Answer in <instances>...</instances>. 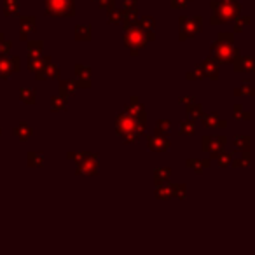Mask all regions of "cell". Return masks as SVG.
I'll return each instance as SVG.
<instances>
[{"instance_id": "obj_4", "label": "cell", "mask_w": 255, "mask_h": 255, "mask_svg": "<svg viewBox=\"0 0 255 255\" xmlns=\"http://www.w3.org/2000/svg\"><path fill=\"white\" fill-rule=\"evenodd\" d=\"M123 42L126 46V49L129 51L131 56H138L140 51L149 44V37L147 32L142 30L136 23L124 26V35H123Z\"/></svg>"}, {"instance_id": "obj_29", "label": "cell", "mask_w": 255, "mask_h": 255, "mask_svg": "<svg viewBox=\"0 0 255 255\" xmlns=\"http://www.w3.org/2000/svg\"><path fill=\"white\" fill-rule=\"evenodd\" d=\"M44 77L46 79H60V67H58L51 58H48V61H46Z\"/></svg>"}, {"instance_id": "obj_37", "label": "cell", "mask_w": 255, "mask_h": 255, "mask_svg": "<svg viewBox=\"0 0 255 255\" xmlns=\"http://www.w3.org/2000/svg\"><path fill=\"white\" fill-rule=\"evenodd\" d=\"M234 95L236 96H255V88L254 86H250V82L248 80H243V84L239 86V88L234 89Z\"/></svg>"}, {"instance_id": "obj_46", "label": "cell", "mask_w": 255, "mask_h": 255, "mask_svg": "<svg viewBox=\"0 0 255 255\" xmlns=\"http://www.w3.org/2000/svg\"><path fill=\"white\" fill-rule=\"evenodd\" d=\"M2 40H4V35H2V33H0V42H2Z\"/></svg>"}, {"instance_id": "obj_38", "label": "cell", "mask_w": 255, "mask_h": 255, "mask_svg": "<svg viewBox=\"0 0 255 255\" xmlns=\"http://www.w3.org/2000/svg\"><path fill=\"white\" fill-rule=\"evenodd\" d=\"M172 185V192L175 200H183L187 196V185L185 183H170Z\"/></svg>"}, {"instance_id": "obj_12", "label": "cell", "mask_w": 255, "mask_h": 255, "mask_svg": "<svg viewBox=\"0 0 255 255\" xmlns=\"http://www.w3.org/2000/svg\"><path fill=\"white\" fill-rule=\"evenodd\" d=\"M147 149L151 152H168L172 149V140L168 138V136H161V135H149Z\"/></svg>"}, {"instance_id": "obj_22", "label": "cell", "mask_w": 255, "mask_h": 255, "mask_svg": "<svg viewBox=\"0 0 255 255\" xmlns=\"http://www.w3.org/2000/svg\"><path fill=\"white\" fill-rule=\"evenodd\" d=\"M232 144H234V149L238 152H250L252 136H248V135H236L234 138H232Z\"/></svg>"}, {"instance_id": "obj_36", "label": "cell", "mask_w": 255, "mask_h": 255, "mask_svg": "<svg viewBox=\"0 0 255 255\" xmlns=\"http://www.w3.org/2000/svg\"><path fill=\"white\" fill-rule=\"evenodd\" d=\"M232 117H234L236 121H250L252 114L248 110H245L239 103H236L234 108H232Z\"/></svg>"}, {"instance_id": "obj_40", "label": "cell", "mask_w": 255, "mask_h": 255, "mask_svg": "<svg viewBox=\"0 0 255 255\" xmlns=\"http://www.w3.org/2000/svg\"><path fill=\"white\" fill-rule=\"evenodd\" d=\"M123 20H124V12H123V9H112L110 12H108V25H121L123 23Z\"/></svg>"}, {"instance_id": "obj_33", "label": "cell", "mask_w": 255, "mask_h": 255, "mask_svg": "<svg viewBox=\"0 0 255 255\" xmlns=\"http://www.w3.org/2000/svg\"><path fill=\"white\" fill-rule=\"evenodd\" d=\"M232 157H234V152H226V151H222V152H220V154L215 157L217 166H219V168H229V166H231V163H232Z\"/></svg>"}, {"instance_id": "obj_18", "label": "cell", "mask_w": 255, "mask_h": 255, "mask_svg": "<svg viewBox=\"0 0 255 255\" xmlns=\"http://www.w3.org/2000/svg\"><path fill=\"white\" fill-rule=\"evenodd\" d=\"M74 37H76V40H80V42H88V40L93 39V26L91 25H76Z\"/></svg>"}, {"instance_id": "obj_9", "label": "cell", "mask_w": 255, "mask_h": 255, "mask_svg": "<svg viewBox=\"0 0 255 255\" xmlns=\"http://www.w3.org/2000/svg\"><path fill=\"white\" fill-rule=\"evenodd\" d=\"M124 112H128L131 117H135L138 123L147 124V112H145L144 103L140 102L138 96H131V98H129V102L124 105Z\"/></svg>"}, {"instance_id": "obj_47", "label": "cell", "mask_w": 255, "mask_h": 255, "mask_svg": "<svg viewBox=\"0 0 255 255\" xmlns=\"http://www.w3.org/2000/svg\"><path fill=\"white\" fill-rule=\"evenodd\" d=\"M93 2H98V0H93Z\"/></svg>"}, {"instance_id": "obj_17", "label": "cell", "mask_w": 255, "mask_h": 255, "mask_svg": "<svg viewBox=\"0 0 255 255\" xmlns=\"http://www.w3.org/2000/svg\"><path fill=\"white\" fill-rule=\"evenodd\" d=\"M203 126L204 128H226L228 123L224 119H220V116L217 112H210V114H203Z\"/></svg>"}, {"instance_id": "obj_45", "label": "cell", "mask_w": 255, "mask_h": 255, "mask_svg": "<svg viewBox=\"0 0 255 255\" xmlns=\"http://www.w3.org/2000/svg\"><path fill=\"white\" fill-rule=\"evenodd\" d=\"M192 102H196V98L192 95H183L178 98V103H182V105H189V103H192Z\"/></svg>"}, {"instance_id": "obj_34", "label": "cell", "mask_w": 255, "mask_h": 255, "mask_svg": "<svg viewBox=\"0 0 255 255\" xmlns=\"http://www.w3.org/2000/svg\"><path fill=\"white\" fill-rule=\"evenodd\" d=\"M170 129H172V123H170L168 119H159L157 123H155L154 135L168 136V135H170Z\"/></svg>"}, {"instance_id": "obj_10", "label": "cell", "mask_w": 255, "mask_h": 255, "mask_svg": "<svg viewBox=\"0 0 255 255\" xmlns=\"http://www.w3.org/2000/svg\"><path fill=\"white\" fill-rule=\"evenodd\" d=\"M74 74H76V84L79 89H88L91 88V76L93 68L89 65L77 63L74 65Z\"/></svg>"}, {"instance_id": "obj_41", "label": "cell", "mask_w": 255, "mask_h": 255, "mask_svg": "<svg viewBox=\"0 0 255 255\" xmlns=\"http://www.w3.org/2000/svg\"><path fill=\"white\" fill-rule=\"evenodd\" d=\"M185 79L187 80H201V79H206V77H204V72H203V68H201V65H196L194 70L185 74Z\"/></svg>"}, {"instance_id": "obj_28", "label": "cell", "mask_w": 255, "mask_h": 255, "mask_svg": "<svg viewBox=\"0 0 255 255\" xmlns=\"http://www.w3.org/2000/svg\"><path fill=\"white\" fill-rule=\"evenodd\" d=\"M154 196L157 200H163V201H170L173 198V192H172V185H168V183H163V185H155V191Z\"/></svg>"}, {"instance_id": "obj_25", "label": "cell", "mask_w": 255, "mask_h": 255, "mask_svg": "<svg viewBox=\"0 0 255 255\" xmlns=\"http://www.w3.org/2000/svg\"><path fill=\"white\" fill-rule=\"evenodd\" d=\"M232 168L239 170V168H250L252 166V157H250V152H239L238 157H232V163H231Z\"/></svg>"}, {"instance_id": "obj_23", "label": "cell", "mask_w": 255, "mask_h": 255, "mask_svg": "<svg viewBox=\"0 0 255 255\" xmlns=\"http://www.w3.org/2000/svg\"><path fill=\"white\" fill-rule=\"evenodd\" d=\"M77 84H76V80H68V79H61L60 80V95L61 96H65V98H70V96H74L76 95V91H77Z\"/></svg>"}, {"instance_id": "obj_31", "label": "cell", "mask_w": 255, "mask_h": 255, "mask_svg": "<svg viewBox=\"0 0 255 255\" xmlns=\"http://www.w3.org/2000/svg\"><path fill=\"white\" fill-rule=\"evenodd\" d=\"M32 128L28 126L26 123H20L16 128H14V135H16V138L20 140H28L30 136H32Z\"/></svg>"}, {"instance_id": "obj_30", "label": "cell", "mask_w": 255, "mask_h": 255, "mask_svg": "<svg viewBox=\"0 0 255 255\" xmlns=\"http://www.w3.org/2000/svg\"><path fill=\"white\" fill-rule=\"evenodd\" d=\"M20 98L25 105H35L37 103V91L32 88H23L20 91Z\"/></svg>"}, {"instance_id": "obj_5", "label": "cell", "mask_w": 255, "mask_h": 255, "mask_svg": "<svg viewBox=\"0 0 255 255\" xmlns=\"http://www.w3.org/2000/svg\"><path fill=\"white\" fill-rule=\"evenodd\" d=\"M238 54H239V49L234 46V42H226V40L215 39L210 46V56H213L219 65L232 63Z\"/></svg>"}, {"instance_id": "obj_43", "label": "cell", "mask_w": 255, "mask_h": 255, "mask_svg": "<svg viewBox=\"0 0 255 255\" xmlns=\"http://www.w3.org/2000/svg\"><path fill=\"white\" fill-rule=\"evenodd\" d=\"M219 40H226V42H234V32H220L217 35Z\"/></svg>"}, {"instance_id": "obj_8", "label": "cell", "mask_w": 255, "mask_h": 255, "mask_svg": "<svg viewBox=\"0 0 255 255\" xmlns=\"http://www.w3.org/2000/svg\"><path fill=\"white\" fill-rule=\"evenodd\" d=\"M226 142H228V136L224 135H204L201 138V149L210 154L211 159H215L217 155L226 149Z\"/></svg>"}, {"instance_id": "obj_13", "label": "cell", "mask_w": 255, "mask_h": 255, "mask_svg": "<svg viewBox=\"0 0 255 255\" xmlns=\"http://www.w3.org/2000/svg\"><path fill=\"white\" fill-rule=\"evenodd\" d=\"M232 68L238 74H255V58L238 54L232 61Z\"/></svg>"}, {"instance_id": "obj_16", "label": "cell", "mask_w": 255, "mask_h": 255, "mask_svg": "<svg viewBox=\"0 0 255 255\" xmlns=\"http://www.w3.org/2000/svg\"><path fill=\"white\" fill-rule=\"evenodd\" d=\"M136 25H138L142 30L147 32V37H149V42L155 40V20L152 16H145V18H138L136 20Z\"/></svg>"}, {"instance_id": "obj_1", "label": "cell", "mask_w": 255, "mask_h": 255, "mask_svg": "<svg viewBox=\"0 0 255 255\" xmlns=\"http://www.w3.org/2000/svg\"><path fill=\"white\" fill-rule=\"evenodd\" d=\"M145 126L147 124L138 123L135 117H131L124 110L116 117V135L123 138L124 144H133L145 136Z\"/></svg>"}, {"instance_id": "obj_32", "label": "cell", "mask_w": 255, "mask_h": 255, "mask_svg": "<svg viewBox=\"0 0 255 255\" xmlns=\"http://www.w3.org/2000/svg\"><path fill=\"white\" fill-rule=\"evenodd\" d=\"M51 110L52 112H65L67 110V98L61 95H54L51 98Z\"/></svg>"}, {"instance_id": "obj_14", "label": "cell", "mask_w": 255, "mask_h": 255, "mask_svg": "<svg viewBox=\"0 0 255 255\" xmlns=\"http://www.w3.org/2000/svg\"><path fill=\"white\" fill-rule=\"evenodd\" d=\"M37 28V20L33 16H23L20 20V39L26 40L28 35L32 32H35Z\"/></svg>"}, {"instance_id": "obj_42", "label": "cell", "mask_w": 255, "mask_h": 255, "mask_svg": "<svg viewBox=\"0 0 255 255\" xmlns=\"http://www.w3.org/2000/svg\"><path fill=\"white\" fill-rule=\"evenodd\" d=\"M96 4H98V7H100L102 11H107V12H110L112 9H116V0H98Z\"/></svg>"}, {"instance_id": "obj_19", "label": "cell", "mask_w": 255, "mask_h": 255, "mask_svg": "<svg viewBox=\"0 0 255 255\" xmlns=\"http://www.w3.org/2000/svg\"><path fill=\"white\" fill-rule=\"evenodd\" d=\"M185 166L191 170V172L194 173H203L204 170H208V168L211 166V159H187L185 161Z\"/></svg>"}, {"instance_id": "obj_3", "label": "cell", "mask_w": 255, "mask_h": 255, "mask_svg": "<svg viewBox=\"0 0 255 255\" xmlns=\"http://www.w3.org/2000/svg\"><path fill=\"white\" fill-rule=\"evenodd\" d=\"M67 157L76 163V175H96L98 173V154L88 151L68 152Z\"/></svg>"}, {"instance_id": "obj_21", "label": "cell", "mask_w": 255, "mask_h": 255, "mask_svg": "<svg viewBox=\"0 0 255 255\" xmlns=\"http://www.w3.org/2000/svg\"><path fill=\"white\" fill-rule=\"evenodd\" d=\"M185 114H187L189 119H194V121L201 119V117H203V114H204V107H203V103H198V102H192V103L185 105Z\"/></svg>"}, {"instance_id": "obj_24", "label": "cell", "mask_w": 255, "mask_h": 255, "mask_svg": "<svg viewBox=\"0 0 255 255\" xmlns=\"http://www.w3.org/2000/svg\"><path fill=\"white\" fill-rule=\"evenodd\" d=\"M196 133V121L194 119H182L178 123V135L180 136H192Z\"/></svg>"}, {"instance_id": "obj_44", "label": "cell", "mask_w": 255, "mask_h": 255, "mask_svg": "<svg viewBox=\"0 0 255 255\" xmlns=\"http://www.w3.org/2000/svg\"><path fill=\"white\" fill-rule=\"evenodd\" d=\"M189 2H192V0H172V9H185L187 7Z\"/></svg>"}, {"instance_id": "obj_6", "label": "cell", "mask_w": 255, "mask_h": 255, "mask_svg": "<svg viewBox=\"0 0 255 255\" xmlns=\"http://www.w3.org/2000/svg\"><path fill=\"white\" fill-rule=\"evenodd\" d=\"M203 32V18L201 16H180L178 18V40H187Z\"/></svg>"}, {"instance_id": "obj_35", "label": "cell", "mask_w": 255, "mask_h": 255, "mask_svg": "<svg viewBox=\"0 0 255 255\" xmlns=\"http://www.w3.org/2000/svg\"><path fill=\"white\" fill-rule=\"evenodd\" d=\"M20 12V0H4V14L14 16Z\"/></svg>"}, {"instance_id": "obj_27", "label": "cell", "mask_w": 255, "mask_h": 255, "mask_svg": "<svg viewBox=\"0 0 255 255\" xmlns=\"http://www.w3.org/2000/svg\"><path fill=\"white\" fill-rule=\"evenodd\" d=\"M26 163L30 168H40L44 164V154L40 151H30L26 154Z\"/></svg>"}, {"instance_id": "obj_39", "label": "cell", "mask_w": 255, "mask_h": 255, "mask_svg": "<svg viewBox=\"0 0 255 255\" xmlns=\"http://www.w3.org/2000/svg\"><path fill=\"white\" fill-rule=\"evenodd\" d=\"M234 33H239V32H243V28H247L248 25L252 23V20L248 16H241V14H239L238 18H234Z\"/></svg>"}, {"instance_id": "obj_7", "label": "cell", "mask_w": 255, "mask_h": 255, "mask_svg": "<svg viewBox=\"0 0 255 255\" xmlns=\"http://www.w3.org/2000/svg\"><path fill=\"white\" fill-rule=\"evenodd\" d=\"M44 11L56 18L72 16L76 12V0H44Z\"/></svg>"}, {"instance_id": "obj_2", "label": "cell", "mask_w": 255, "mask_h": 255, "mask_svg": "<svg viewBox=\"0 0 255 255\" xmlns=\"http://www.w3.org/2000/svg\"><path fill=\"white\" fill-rule=\"evenodd\" d=\"M211 25H224L241 14V4L238 0H211Z\"/></svg>"}, {"instance_id": "obj_20", "label": "cell", "mask_w": 255, "mask_h": 255, "mask_svg": "<svg viewBox=\"0 0 255 255\" xmlns=\"http://www.w3.org/2000/svg\"><path fill=\"white\" fill-rule=\"evenodd\" d=\"M172 177V168L170 166H161L154 170V183L155 185H163V183H168Z\"/></svg>"}, {"instance_id": "obj_48", "label": "cell", "mask_w": 255, "mask_h": 255, "mask_svg": "<svg viewBox=\"0 0 255 255\" xmlns=\"http://www.w3.org/2000/svg\"><path fill=\"white\" fill-rule=\"evenodd\" d=\"M0 135H2V131H0Z\"/></svg>"}, {"instance_id": "obj_15", "label": "cell", "mask_w": 255, "mask_h": 255, "mask_svg": "<svg viewBox=\"0 0 255 255\" xmlns=\"http://www.w3.org/2000/svg\"><path fill=\"white\" fill-rule=\"evenodd\" d=\"M201 68H203L204 77H208V79H211V80L219 79V63L215 61L213 56H208L206 60L201 63Z\"/></svg>"}, {"instance_id": "obj_26", "label": "cell", "mask_w": 255, "mask_h": 255, "mask_svg": "<svg viewBox=\"0 0 255 255\" xmlns=\"http://www.w3.org/2000/svg\"><path fill=\"white\" fill-rule=\"evenodd\" d=\"M42 49H44V42H42V40H28L26 42L28 58H37V56H42Z\"/></svg>"}, {"instance_id": "obj_11", "label": "cell", "mask_w": 255, "mask_h": 255, "mask_svg": "<svg viewBox=\"0 0 255 255\" xmlns=\"http://www.w3.org/2000/svg\"><path fill=\"white\" fill-rule=\"evenodd\" d=\"M21 61L18 56H0V79H9L11 74L20 72Z\"/></svg>"}]
</instances>
